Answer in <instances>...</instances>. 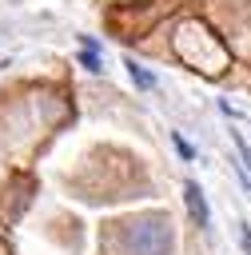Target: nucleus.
I'll list each match as a JSON object with an SVG mask.
<instances>
[{
  "label": "nucleus",
  "instance_id": "f257e3e1",
  "mask_svg": "<svg viewBox=\"0 0 251 255\" xmlns=\"http://www.w3.org/2000/svg\"><path fill=\"white\" fill-rule=\"evenodd\" d=\"M127 247H131V255H167L171 251V219L163 211L131 219L127 223Z\"/></svg>",
  "mask_w": 251,
  "mask_h": 255
},
{
  "label": "nucleus",
  "instance_id": "20e7f679",
  "mask_svg": "<svg viewBox=\"0 0 251 255\" xmlns=\"http://www.w3.org/2000/svg\"><path fill=\"white\" fill-rule=\"evenodd\" d=\"M231 143H235V151H239V175H243V183H247V191H251V147H247V139L239 135V131H231Z\"/></svg>",
  "mask_w": 251,
  "mask_h": 255
},
{
  "label": "nucleus",
  "instance_id": "39448f33",
  "mask_svg": "<svg viewBox=\"0 0 251 255\" xmlns=\"http://www.w3.org/2000/svg\"><path fill=\"white\" fill-rule=\"evenodd\" d=\"M80 68H88L92 76H100V72H104V60H100L92 48H84V52H80Z\"/></svg>",
  "mask_w": 251,
  "mask_h": 255
},
{
  "label": "nucleus",
  "instance_id": "f03ea898",
  "mask_svg": "<svg viewBox=\"0 0 251 255\" xmlns=\"http://www.w3.org/2000/svg\"><path fill=\"white\" fill-rule=\"evenodd\" d=\"M183 203H187L191 223H195L199 231H207V227H211V207H207V195H203V187H199L195 179L183 183Z\"/></svg>",
  "mask_w": 251,
  "mask_h": 255
},
{
  "label": "nucleus",
  "instance_id": "7ed1b4c3",
  "mask_svg": "<svg viewBox=\"0 0 251 255\" xmlns=\"http://www.w3.org/2000/svg\"><path fill=\"white\" fill-rule=\"evenodd\" d=\"M124 68H127V76H131V84H135L139 92H151V88H155V76H151L139 60H131V56H127V60H124Z\"/></svg>",
  "mask_w": 251,
  "mask_h": 255
},
{
  "label": "nucleus",
  "instance_id": "423d86ee",
  "mask_svg": "<svg viewBox=\"0 0 251 255\" xmlns=\"http://www.w3.org/2000/svg\"><path fill=\"white\" fill-rule=\"evenodd\" d=\"M171 139H175V151H179V155H183V159H191V155H195V147H191V143H187V139H183V135H179V131H175V135H171Z\"/></svg>",
  "mask_w": 251,
  "mask_h": 255
}]
</instances>
